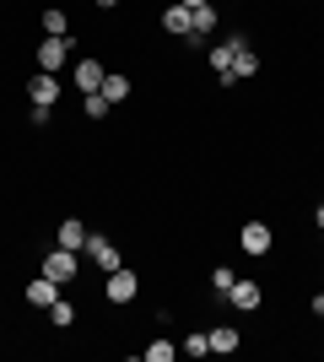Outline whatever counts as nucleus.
<instances>
[{
    "instance_id": "obj_10",
    "label": "nucleus",
    "mask_w": 324,
    "mask_h": 362,
    "mask_svg": "<svg viewBox=\"0 0 324 362\" xmlns=\"http://www.w3.org/2000/svg\"><path fill=\"white\" fill-rule=\"evenodd\" d=\"M54 238H60V249H76L81 255V249H87V222H81V216H65Z\"/></svg>"
},
{
    "instance_id": "obj_5",
    "label": "nucleus",
    "mask_w": 324,
    "mask_h": 362,
    "mask_svg": "<svg viewBox=\"0 0 324 362\" xmlns=\"http://www.w3.org/2000/svg\"><path fill=\"white\" fill-rule=\"evenodd\" d=\"M254 76H260V54H254V49H248V38H244V44H238V54H232V71H227V81H222V87H238V81H254Z\"/></svg>"
},
{
    "instance_id": "obj_17",
    "label": "nucleus",
    "mask_w": 324,
    "mask_h": 362,
    "mask_svg": "<svg viewBox=\"0 0 324 362\" xmlns=\"http://www.w3.org/2000/svg\"><path fill=\"white\" fill-rule=\"evenodd\" d=\"M189 16H195V38H200V44H205V38H211V33H216V6H195V11H189Z\"/></svg>"
},
{
    "instance_id": "obj_15",
    "label": "nucleus",
    "mask_w": 324,
    "mask_h": 362,
    "mask_svg": "<svg viewBox=\"0 0 324 362\" xmlns=\"http://www.w3.org/2000/svg\"><path fill=\"white\" fill-rule=\"evenodd\" d=\"M238 346H244V341H238L232 325H216V330H211V351H216V357H227V351H238Z\"/></svg>"
},
{
    "instance_id": "obj_18",
    "label": "nucleus",
    "mask_w": 324,
    "mask_h": 362,
    "mask_svg": "<svg viewBox=\"0 0 324 362\" xmlns=\"http://www.w3.org/2000/svg\"><path fill=\"white\" fill-rule=\"evenodd\" d=\"M49 319H54V325H60V330H71V325H76V303H65V298H54V303H49Z\"/></svg>"
},
{
    "instance_id": "obj_11",
    "label": "nucleus",
    "mask_w": 324,
    "mask_h": 362,
    "mask_svg": "<svg viewBox=\"0 0 324 362\" xmlns=\"http://www.w3.org/2000/svg\"><path fill=\"white\" fill-rule=\"evenodd\" d=\"M54 298H60V281H49V276L38 271V276L28 281V303H32V308H49Z\"/></svg>"
},
{
    "instance_id": "obj_2",
    "label": "nucleus",
    "mask_w": 324,
    "mask_h": 362,
    "mask_svg": "<svg viewBox=\"0 0 324 362\" xmlns=\"http://www.w3.org/2000/svg\"><path fill=\"white\" fill-rule=\"evenodd\" d=\"M136 292H140V276L130 271V265L108 271V281H103V298H108V303H136Z\"/></svg>"
},
{
    "instance_id": "obj_1",
    "label": "nucleus",
    "mask_w": 324,
    "mask_h": 362,
    "mask_svg": "<svg viewBox=\"0 0 324 362\" xmlns=\"http://www.w3.org/2000/svg\"><path fill=\"white\" fill-rule=\"evenodd\" d=\"M81 255H87V259H92V265H97V271H119V265H124V259H119V243H114V238H108V233H87V249H81Z\"/></svg>"
},
{
    "instance_id": "obj_25",
    "label": "nucleus",
    "mask_w": 324,
    "mask_h": 362,
    "mask_svg": "<svg viewBox=\"0 0 324 362\" xmlns=\"http://www.w3.org/2000/svg\"><path fill=\"white\" fill-rule=\"evenodd\" d=\"M179 6H189V11H195V6H211V0H179Z\"/></svg>"
},
{
    "instance_id": "obj_7",
    "label": "nucleus",
    "mask_w": 324,
    "mask_h": 362,
    "mask_svg": "<svg viewBox=\"0 0 324 362\" xmlns=\"http://www.w3.org/2000/svg\"><path fill=\"white\" fill-rule=\"evenodd\" d=\"M162 28L173 33V38H195V16H189V6H162Z\"/></svg>"
},
{
    "instance_id": "obj_26",
    "label": "nucleus",
    "mask_w": 324,
    "mask_h": 362,
    "mask_svg": "<svg viewBox=\"0 0 324 362\" xmlns=\"http://www.w3.org/2000/svg\"><path fill=\"white\" fill-rule=\"evenodd\" d=\"M313 222H319V227H324V206H319V211H313Z\"/></svg>"
},
{
    "instance_id": "obj_14",
    "label": "nucleus",
    "mask_w": 324,
    "mask_h": 362,
    "mask_svg": "<svg viewBox=\"0 0 324 362\" xmlns=\"http://www.w3.org/2000/svg\"><path fill=\"white\" fill-rule=\"evenodd\" d=\"M97 92H103L108 103H124V98H130V76H124V71H108V76H103V87H97Z\"/></svg>"
},
{
    "instance_id": "obj_8",
    "label": "nucleus",
    "mask_w": 324,
    "mask_h": 362,
    "mask_svg": "<svg viewBox=\"0 0 324 362\" xmlns=\"http://www.w3.org/2000/svg\"><path fill=\"white\" fill-rule=\"evenodd\" d=\"M227 303L238 308V314H254L265 303V292H260V281H232V292H227Z\"/></svg>"
},
{
    "instance_id": "obj_13",
    "label": "nucleus",
    "mask_w": 324,
    "mask_h": 362,
    "mask_svg": "<svg viewBox=\"0 0 324 362\" xmlns=\"http://www.w3.org/2000/svg\"><path fill=\"white\" fill-rule=\"evenodd\" d=\"M238 44H244V38H227V44H211V71L222 76V81H227V71H232V54H238Z\"/></svg>"
},
{
    "instance_id": "obj_20",
    "label": "nucleus",
    "mask_w": 324,
    "mask_h": 362,
    "mask_svg": "<svg viewBox=\"0 0 324 362\" xmlns=\"http://www.w3.org/2000/svg\"><path fill=\"white\" fill-rule=\"evenodd\" d=\"M81 108H87V119H108V108H114V103H108L103 92H87V98H81Z\"/></svg>"
},
{
    "instance_id": "obj_23",
    "label": "nucleus",
    "mask_w": 324,
    "mask_h": 362,
    "mask_svg": "<svg viewBox=\"0 0 324 362\" xmlns=\"http://www.w3.org/2000/svg\"><path fill=\"white\" fill-rule=\"evenodd\" d=\"M28 119H32V130H44V124L54 119V108H49V103H32V108H28Z\"/></svg>"
},
{
    "instance_id": "obj_24",
    "label": "nucleus",
    "mask_w": 324,
    "mask_h": 362,
    "mask_svg": "<svg viewBox=\"0 0 324 362\" xmlns=\"http://www.w3.org/2000/svg\"><path fill=\"white\" fill-rule=\"evenodd\" d=\"M308 308H313V314L324 319V292H313V298H308Z\"/></svg>"
},
{
    "instance_id": "obj_12",
    "label": "nucleus",
    "mask_w": 324,
    "mask_h": 362,
    "mask_svg": "<svg viewBox=\"0 0 324 362\" xmlns=\"http://www.w3.org/2000/svg\"><path fill=\"white\" fill-rule=\"evenodd\" d=\"M103 60H76V87L81 92H97V87H103Z\"/></svg>"
},
{
    "instance_id": "obj_9",
    "label": "nucleus",
    "mask_w": 324,
    "mask_h": 362,
    "mask_svg": "<svg viewBox=\"0 0 324 362\" xmlns=\"http://www.w3.org/2000/svg\"><path fill=\"white\" fill-rule=\"evenodd\" d=\"M28 92H32V103H49V108H54V98H60V76H54V71H38L28 81Z\"/></svg>"
},
{
    "instance_id": "obj_6",
    "label": "nucleus",
    "mask_w": 324,
    "mask_h": 362,
    "mask_svg": "<svg viewBox=\"0 0 324 362\" xmlns=\"http://www.w3.org/2000/svg\"><path fill=\"white\" fill-rule=\"evenodd\" d=\"M71 65V38H44L38 44V71H60Z\"/></svg>"
},
{
    "instance_id": "obj_16",
    "label": "nucleus",
    "mask_w": 324,
    "mask_h": 362,
    "mask_svg": "<svg viewBox=\"0 0 324 362\" xmlns=\"http://www.w3.org/2000/svg\"><path fill=\"white\" fill-rule=\"evenodd\" d=\"M71 33V16H65V6H49L44 11V38H65Z\"/></svg>"
},
{
    "instance_id": "obj_29",
    "label": "nucleus",
    "mask_w": 324,
    "mask_h": 362,
    "mask_svg": "<svg viewBox=\"0 0 324 362\" xmlns=\"http://www.w3.org/2000/svg\"><path fill=\"white\" fill-rule=\"evenodd\" d=\"M319 233H324V227H319Z\"/></svg>"
},
{
    "instance_id": "obj_22",
    "label": "nucleus",
    "mask_w": 324,
    "mask_h": 362,
    "mask_svg": "<svg viewBox=\"0 0 324 362\" xmlns=\"http://www.w3.org/2000/svg\"><path fill=\"white\" fill-rule=\"evenodd\" d=\"M179 351H189V357H205V351H211V330H195Z\"/></svg>"
},
{
    "instance_id": "obj_19",
    "label": "nucleus",
    "mask_w": 324,
    "mask_h": 362,
    "mask_svg": "<svg viewBox=\"0 0 324 362\" xmlns=\"http://www.w3.org/2000/svg\"><path fill=\"white\" fill-rule=\"evenodd\" d=\"M232 281H238V271H232V265H216V271H211V292H216V298H227Z\"/></svg>"
},
{
    "instance_id": "obj_4",
    "label": "nucleus",
    "mask_w": 324,
    "mask_h": 362,
    "mask_svg": "<svg viewBox=\"0 0 324 362\" xmlns=\"http://www.w3.org/2000/svg\"><path fill=\"white\" fill-rule=\"evenodd\" d=\"M238 243H244V255H270V249H276V233H270V222L248 216L244 233H238Z\"/></svg>"
},
{
    "instance_id": "obj_3",
    "label": "nucleus",
    "mask_w": 324,
    "mask_h": 362,
    "mask_svg": "<svg viewBox=\"0 0 324 362\" xmlns=\"http://www.w3.org/2000/svg\"><path fill=\"white\" fill-rule=\"evenodd\" d=\"M38 271H44L49 281H60V287H65V281H76V249H60V243H54Z\"/></svg>"
},
{
    "instance_id": "obj_27",
    "label": "nucleus",
    "mask_w": 324,
    "mask_h": 362,
    "mask_svg": "<svg viewBox=\"0 0 324 362\" xmlns=\"http://www.w3.org/2000/svg\"><path fill=\"white\" fill-rule=\"evenodd\" d=\"M97 6H119V0H97Z\"/></svg>"
},
{
    "instance_id": "obj_21",
    "label": "nucleus",
    "mask_w": 324,
    "mask_h": 362,
    "mask_svg": "<svg viewBox=\"0 0 324 362\" xmlns=\"http://www.w3.org/2000/svg\"><path fill=\"white\" fill-rule=\"evenodd\" d=\"M140 357H146V362H173V357H179V346H173V341H152Z\"/></svg>"
},
{
    "instance_id": "obj_28",
    "label": "nucleus",
    "mask_w": 324,
    "mask_h": 362,
    "mask_svg": "<svg viewBox=\"0 0 324 362\" xmlns=\"http://www.w3.org/2000/svg\"><path fill=\"white\" fill-rule=\"evenodd\" d=\"M319 292H324V281H319Z\"/></svg>"
}]
</instances>
